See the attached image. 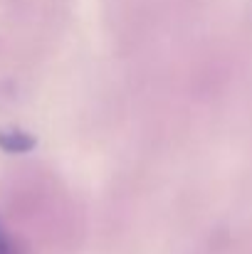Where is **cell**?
<instances>
[{
    "mask_svg": "<svg viewBox=\"0 0 252 254\" xmlns=\"http://www.w3.org/2000/svg\"><path fill=\"white\" fill-rule=\"evenodd\" d=\"M0 148L5 153H27L35 148V138L20 128H2L0 131Z\"/></svg>",
    "mask_w": 252,
    "mask_h": 254,
    "instance_id": "1",
    "label": "cell"
},
{
    "mask_svg": "<svg viewBox=\"0 0 252 254\" xmlns=\"http://www.w3.org/2000/svg\"><path fill=\"white\" fill-rule=\"evenodd\" d=\"M0 254H15V250H12V242H10V237L5 235L2 225H0Z\"/></svg>",
    "mask_w": 252,
    "mask_h": 254,
    "instance_id": "2",
    "label": "cell"
}]
</instances>
